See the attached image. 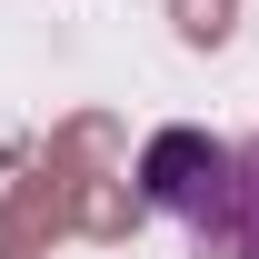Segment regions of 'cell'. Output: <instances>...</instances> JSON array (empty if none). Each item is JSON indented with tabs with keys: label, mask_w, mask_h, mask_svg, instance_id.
<instances>
[{
	"label": "cell",
	"mask_w": 259,
	"mask_h": 259,
	"mask_svg": "<svg viewBox=\"0 0 259 259\" xmlns=\"http://www.w3.org/2000/svg\"><path fill=\"white\" fill-rule=\"evenodd\" d=\"M220 180H229V140H209V130H160L140 150V199L180 229H199L220 209Z\"/></svg>",
	"instance_id": "1"
},
{
	"label": "cell",
	"mask_w": 259,
	"mask_h": 259,
	"mask_svg": "<svg viewBox=\"0 0 259 259\" xmlns=\"http://www.w3.org/2000/svg\"><path fill=\"white\" fill-rule=\"evenodd\" d=\"M199 249L259 259V140H239V150H229V180H220V209L199 220Z\"/></svg>",
	"instance_id": "2"
}]
</instances>
